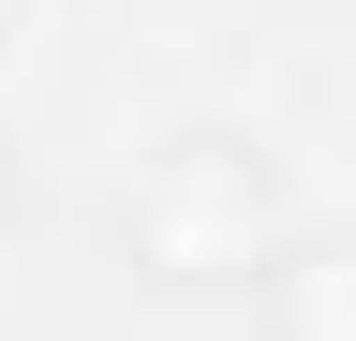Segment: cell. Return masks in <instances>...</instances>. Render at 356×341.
<instances>
[{"label": "cell", "mask_w": 356, "mask_h": 341, "mask_svg": "<svg viewBox=\"0 0 356 341\" xmlns=\"http://www.w3.org/2000/svg\"><path fill=\"white\" fill-rule=\"evenodd\" d=\"M267 223H282V193H267V163L222 149V134L163 149V178L134 193V252H149L163 282H238V267H267Z\"/></svg>", "instance_id": "6da1fadb"}, {"label": "cell", "mask_w": 356, "mask_h": 341, "mask_svg": "<svg viewBox=\"0 0 356 341\" xmlns=\"http://www.w3.org/2000/svg\"><path fill=\"white\" fill-rule=\"evenodd\" d=\"M282 341H356V238L282 267Z\"/></svg>", "instance_id": "7a4b0ae2"}]
</instances>
